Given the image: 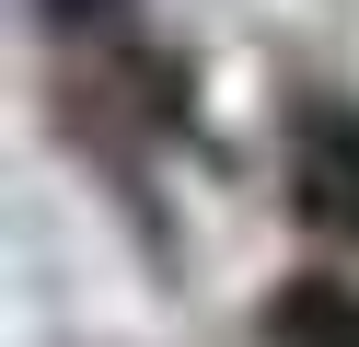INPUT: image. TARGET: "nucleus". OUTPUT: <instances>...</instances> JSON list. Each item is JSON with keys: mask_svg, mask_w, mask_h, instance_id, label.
<instances>
[{"mask_svg": "<svg viewBox=\"0 0 359 347\" xmlns=\"http://www.w3.org/2000/svg\"><path fill=\"white\" fill-rule=\"evenodd\" d=\"M266 347H359V290L348 278H290L266 301Z\"/></svg>", "mask_w": 359, "mask_h": 347, "instance_id": "f03ea898", "label": "nucleus"}, {"mask_svg": "<svg viewBox=\"0 0 359 347\" xmlns=\"http://www.w3.org/2000/svg\"><path fill=\"white\" fill-rule=\"evenodd\" d=\"M290 208L313 231H336V243H359V104L313 93L290 116Z\"/></svg>", "mask_w": 359, "mask_h": 347, "instance_id": "f257e3e1", "label": "nucleus"}, {"mask_svg": "<svg viewBox=\"0 0 359 347\" xmlns=\"http://www.w3.org/2000/svg\"><path fill=\"white\" fill-rule=\"evenodd\" d=\"M104 12H128V0H47V23H104Z\"/></svg>", "mask_w": 359, "mask_h": 347, "instance_id": "7ed1b4c3", "label": "nucleus"}]
</instances>
